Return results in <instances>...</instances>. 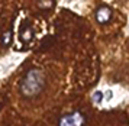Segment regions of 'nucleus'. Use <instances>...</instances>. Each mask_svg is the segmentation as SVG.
<instances>
[{"label": "nucleus", "instance_id": "4", "mask_svg": "<svg viewBox=\"0 0 129 126\" xmlns=\"http://www.w3.org/2000/svg\"><path fill=\"white\" fill-rule=\"evenodd\" d=\"M20 36H22V39L26 41V42H29V41L32 39V38H34V30L30 29L29 25H26V26H23V28H22Z\"/></svg>", "mask_w": 129, "mask_h": 126}, {"label": "nucleus", "instance_id": "3", "mask_svg": "<svg viewBox=\"0 0 129 126\" xmlns=\"http://www.w3.org/2000/svg\"><path fill=\"white\" fill-rule=\"evenodd\" d=\"M112 19V9L107 6H100L99 9L96 10V20L100 25H105Z\"/></svg>", "mask_w": 129, "mask_h": 126}, {"label": "nucleus", "instance_id": "1", "mask_svg": "<svg viewBox=\"0 0 129 126\" xmlns=\"http://www.w3.org/2000/svg\"><path fill=\"white\" fill-rule=\"evenodd\" d=\"M45 84L47 80L44 71L41 68H30L20 81V93L26 99H34L44 91Z\"/></svg>", "mask_w": 129, "mask_h": 126}, {"label": "nucleus", "instance_id": "6", "mask_svg": "<svg viewBox=\"0 0 129 126\" xmlns=\"http://www.w3.org/2000/svg\"><path fill=\"white\" fill-rule=\"evenodd\" d=\"M10 35H12V30H7L5 34V38H3V45H7L9 41H10Z\"/></svg>", "mask_w": 129, "mask_h": 126}, {"label": "nucleus", "instance_id": "2", "mask_svg": "<svg viewBox=\"0 0 129 126\" xmlns=\"http://www.w3.org/2000/svg\"><path fill=\"white\" fill-rule=\"evenodd\" d=\"M87 122L86 115L80 110H74L71 113H65L59 117L58 126H84Z\"/></svg>", "mask_w": 129, "mask_h": 126}, {"label": "nucleus", "instance_id": "5", "mask_svg": "<svg viewBox=\"0 0 129 126\" xmlns=\"http://www.w3.org/2000/svg\"><path fill=\"white\" fill-rule=\"evenodd\" d=\"M93 100L96 102V103H102V100H103V94H102V91H96L93 94Z\"/></svg>", "mask_w": 129, "mask_h": 126}]
</instances>
